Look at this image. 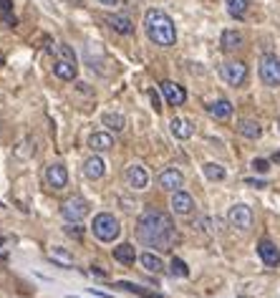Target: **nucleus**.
I'll list each match as a JSON object with an SVG mask.
<instances>
[{
  "mask_svg": "<svg viewBox=\"0 0 280 298\" xmlns=\"http://www.w3.org/2000/svg\"><path fill=\"white\" fill-rule=\"evenodd\" d=\"M136 238L147 245V248H157V250H167L174 243V222L167 212L159 210H147L139 222H136Z\"/></svg>",
  "mask_w": 280,
  "mask_h": 298,
  "instance_id": "nucleus-1",
  "label": "nucleus"
},
{
  "mask_svg": "<svg viewBox=\"0 0 280 298\" xmlns=\"http://www.w3.org/2000/svg\"><path fill=\"white\" fill-rule=\"evenodd\" d=\"M91 273H94V275H101V278H104V275H106V273H104V270H101V268H96V265H94V268H91Z\"/></svg>",
  "mask_w": 280,
  "mask_h": 298,
  "instance_id": "nucleus-37",
  "label": "nucleus"
},
{
  "mask_svg": "<svg viewBox=\"0 0 280 298\" xmlns=\"http://www.w3.org/2000/svg\"><path fill=\"white\" fill-rule=\"evenodd\" d=\"M139 263H142V265H144V270H149V273H162V270H164L162 258H159V255H154V253H142Z\"/></svg>",
  "mask_w": 280,
  "mask_h": 298,
  "instance_id": "nucleus-24",
  "label": "nucleus"
},
{
  "mask_svg": "<svg viewBox=\"0 0 280 298\" xmlns=\"http://www.w3.org/2000/svg\"><path fill=\"white\" fill-rule=\"evenodd\" d=\"M227 220H230V225L237 228V230H250V228H252V210H250L247 205H235V207H230Z\"/></svg>",
  "mask_w": 280,
  "mask_h": 298,
  "instance_id": "nucleus-6",
  "label": "nucleus"
},
{
  "mask_svg": "<svg viewBox=\"0 0 280 298\" xmlns=\"http://www.w3.org/2000/svg\"><path fill=\"white\" fill-rule=\"evenodd\" d=\"M252 170H255V172H260V175H265V172L270 170V162H267V160H262V157H257V160H252Z\"/></svg>",
  "mask_w": 280,
  "mask_h": 298,
  "instance_id": "nucleus-29",
  "label": "nucleus"
},
{
  "mask_svg": "<svg viewBox=\"0 0 280 298\" xmlns=\"http://www.w3.org/2000/svg\"><path fill=\"white\" fill-rule=\"evenodd\" d=\"M89 293H94V295H99V298H114V295H109V293H101V290H94V288H89Z\"/></svg>",
  "mask_w": 280,
  "mask_h": 298,
  "instance_id": "nucleus-36",
  "label": "nucleus"
},
{
  "mask_svg": "<svg viewBox=\"0 0 280 298\" xmlns=\"http://www.w3.org/2000/svg\"><path fill=\"white\" fill-rule=\"evenodd\" d=\"M56 51H58V56H61V58H66V61H76V56H74V51H71L68 46L58 43V46H56Z\"/></svg>",
  "mask_w": 280,
  "mask_h": 298,
  "instance_id": "nucleus-30",
  "label": "nucleus"
},
{
  "mask_svg": "<svg viewBox=\"0 0 280 298\" xmlns=\"http://www.w3.org/2000/svg\"><path fill=\"white\" fill-rule=\"evenodd\" d=\"M260 79L267 84V86H280V58L267 53L262 61H260Z\"/></svg>",
  "mask_w": 280,
  "mask_h": 298,
  "instance_id": "nucleus-4",
  "label": "nucleus"
},
{
  "mask_svg": "<svg viewBox=\"0 0 280 298\" xmlns=\"http://www.w3.org/2000/svg\"><path fill=\"white\" fill-rule=\"evenodd\" d=\"M277 129H280V121H277Z\"/></svg>",
  "mask_w": 280,
  "mask_h": 298,
  "instance_id": "nucleus-39",
  "label": "nucleus"
},
{
  "mask_svg": "<svg viewBox=\"0 0 280 298\" xmlns=\"http://www.w3.org/2000/svg\"><path fill=\"white\" fill-rule=\"evenodd\" d=\"M237 131H240L245 139H257V136L262 134L260 124H257V121H252V119H242V121L237 124Z\"/></svg>",
  "mask_w": 280,
  "mask_h": 298,
  "instance_id": "nucleus-23",
  "label": "nucleus"
},
{
  "mask_svg": "<svg viewBox=\"0 0 280 298\" xmlns=\"http://www.w3.org/2000/svg\"><path fill=\"white\" fill-rule=\"evenodd\" d=\"M220 76L230 84V86H242L245 79H247V66L240 63V61H230L220 68Z\"/></svg>",
  "mask_w": 280,
  "mask_h": 298,
  "instance_id": "nucleus-5",
  "label": "nucleus"
},
{
  "mask_svg": "<svg viewBox=\"0 0 280 298\" xmlns=\"http://www.w3.org/2000/svg\"><path fill=\"white\" fill-rule=\"evenodd\" d=\"M11 8H13L11 0H0V11H3V13H11Z\"/></svg>",
  "mask_w": 280,
  "mask_h": 298,
  "instance_id": "nucleus-33",
  "label": "nucleus"
},
{
  "mask_svg": "<svg viewBox=\"0 0 280 298\" xmlns=\"http://www.w3.org/2000/svg\"><path fill=\"white\" fill-rule=\"evenodd\" d=\"M76 71H79V66H76V61H66V58H58L56 63H53V73L61 79V81H74L76 79Z\"/></svg>",
  "mask_w": 280,
  "mask_h": 298,
  "instance_id": "nucleus-14",
  "label": "nucleus"
},
{
  "mask_svg": "<svg viewBox=\"0 0 280 298\" xmlns=\"http://www.w3.org/2000/svg\"><path fill=\"white\" fill-rule=\"evenodd\" d=\"M202 170H204V177H207V180H212V182L225 180V167H220V165H215V162H207Z\"/></svg>",
  "mask_w": 280,
  "mask_h": 298,
  "instance_id": "nucleus-25",
  "label": "nucleus"
},
{
  "mask_svg": "<svg viewBox=\"0 0 280 298\" xmlns=\"http://www.w3.org/2000/svg\"><path fill=\"white\" fill-rule=\"evenodd\" d=\"M172 275H179V278H187L189 275V268H187V263L182 260V258H172Z\"/></svg>",
  "mask_w": 280,
  "mask_h": 298,
  "instance_id": "nucleus-28",
  "label": "nucleus"
},
{
  "mask_svg": "<svg viewBox=\"0 0 280 298\" xmlns=\"http://www.w3.org/2000/svg\"><path fill=\"white\" fill-rule=\"evenodd\" d=\"M159 89H162V94H164V99H167L169 106H182L187 101V91L179 84H174V81H162Z\"/></svg>",
  "mask_w": 280,
  "mask_h": 298,
  "instance_id": "nucleus-8",
  "label": "nucleus"
},
{
  "mask_svg": "<svg viewBox=\"0 0 280 298\" xmlns=\"http://www.w3.org/2000/svg\"><path fill=\"white\" fill-rule=\"evenodd\" d=\"M86 215H89V205H86V200H81V197H71V200L63 202V217H66L68 222H81Z\"/></svg>",
  "mask_w": 280,
  "mask_h": 298,
  "instance_id": "nucleus-7",
  "label": "nucleus"
},
{
  "mask_svg": "<svg viewBox=\"0 0 280 298\" xmlns=\"http://www.w3.org/2000/svg\"><path fill=\"white\" fill-rule=\"evenodd\" d=\"M116 33H121V36H131L134 33V23H131V18L129 16H121V13H114V16H109V21H106Z\"/></svg>",
  "mask_w": 280,
  "mask_h": 298,
  "instance_id": "nucleus-15",
  "label": "nucleus"
},
{
  "mask_svg": "<svg viewBox=\"0 0 280 298\" xmlns=\"http://www.w3.org/2000/svg\"><path fill=\"white\" fill-rule=\"evenodd\" d=\"M51 260H53V263H61L63 268H71V265H74V258H71L63 248H53V250H51Z\"/></svg>",
  "mask_w": 280,
  "mask_h": 298,
  "instance_id": "nucleus-27",
  "label": "nucleus"
},
{
  "mask_svg": "<svg viewBox=\"0 0 280 298\" xmlns=\"http://www.w3.org/2000/svg\"><path fill=\"white\" fill-rule=\"evenodd\" d=\"M144 28H147V36H149L157 46H162V48H169V46H174V41H177V28H174L172 18H169L164 11H159V8L147 11V16H144Z\"/></svg>",
  "mask_w": 280,
  "mask_h": 298,
  "instance_id": "nucleus-2",
  "label": "nucleus"
},
{
  "mask_svg": "<svg viewBox=\"0 0 280 298\" xmlns=\"http://www.w3.org/2000/svg\"><path fill=\"white\" fill-rule=\"evenodd\" d=\"M149 99H152V104H154V109L159 111V109H162V106H159V96H157L154 91H149Z\"/></svg>",
  "mask_w": 280,
  "mask_h": 298,
  "instance_id": "nucleus-34",
  "label": "nucleus"
},
{
  "mask_svg": "<svg viewBox=\"0 0 280 298\" xmlns=\"http://www.w3.org/2000/svg\"><path fill=\"white\" fill-rule=\"evenodd\" d=\"M245 185H250V187H257V190H260V187H265V182H262V180H252V177H247V180H245Z\"/></svg>",
  "mask_w": 280,
  "mask_h": 298,
  "instance_id": "nucleus-32",
  "label": "nucleus"
},
{
  "mask_svg": "<svg viewBox=\"0 0 280 298\" xmlns=\"http://www.w3.org/2000/svg\"><path fill=\"white\" fill-rule=\"evenodd\" d=\"M114 258H116L119 263H124V265H134V260H136V250H134L131 243H121V245L114 248Z\"/></svg>",
  "mask_w": 280,
  "mask_h": 298,
  "instance_id": "nucleus-20",
  "label": "nucleus"
},
{
  "mask_svg": "<svg viewBox=\"0 0 280 298\" xmlns=\"http://www.w3.org/2000/svg\"><path fill=\"white\" fill-rule=\"evenodd\" d=\"M46 182L53 187V190H63L68 185V172L63 165H48L46 167Z\"/></svg>",
  "mask_w": 280,
  "mask_h": 298,
  "instance_id": "nucleus-10",
  "label": "nucleus"
},
{
  "mask_svg": "<svg viewBox=\"0 0 280 298\" xmlns=\"http://www.w3.org/2000/svg\"><path fill=\"white\" fill-rule=\"evenodd\" d=\"M3 23H6V26H11V28H13V26H16V18H11V16H8V13H3Z\"/></svg>",
  "mask_w": 280,
  "mask_h": 298,
  "instance_id": "nucleus-35",
  "label": "nucleus"
},
{
  "mask_svg": "<svg viewBox=\"0 0 280 298\" xmlns=\"http://www.w3.org/2000/svg\"><path fill=\"white\" fill-rule=\"evenodd\" d=\"M91 230H94V235H96L99 240H104V243H111V240H116V238H119V233H121V225H119V220H116L114 215H109V212H99V215L94 217V225H91Z\"/></svg>",
  "mask_w": 280,
  "mask_h": 298,
  "instance_id": "nucleus-3",
  "label": "nucleus"
},
{
  "mask_svg": "<svg viewBox=\"0 0 280 298\" xmlns=\"http://www.w3.org/2000/svg\"><path fill=\"white\" fill-rule=\"evenodd\" d=\"M257 255H260V260H262L267 268H275V265L280 263V250H277L275 243H270V240H260V243H257Z\"/></svg>",
  "mask_w": 280,
  "mask_h": 298,
  "instance_id": "nucleus-13",
  "label": "nucleus"
},
{
  "mask_svg": "<svg viewBox=\"0 0 280 298\" xmlns=\"http://www.w3.org/2000/svg\"><path fill=\"white\" fill-rule=\"evenodd\" d=\"M104 160L99 157V155H94V157H89L86 162H84V175L89 177V180H99L101 175H104Z\"/></svg>",
  "mask_w": 280,
  "mask_h": 298,
  "instance_id": "nucleus-19",
  "label": "nucleus"
},
{
  "mask_svg": "<svg viewBox=\"0 0 280 298\" xmlns=\"http://www.w3.org/2000/svg\"><path fill=\"white\" fill-rule=\"evenodd\" d=\"M220 43H222L225 51H237V48L242 46V36H240L237 31H222Z\"/></svg>",
  "mask_w": 280,
  "mask_h": 298,
  "instance_id": "nucleus-22",
  "label": "nucleus"
},
{
  "mask_svg": "<svg viewBox=\"0 0 280 298\" xmlns=\"http://www.w3.org/2000/svg\"><path fill=\"white\" fill-rule=\"evenodd\" d=\"M225 6H227V13H230V16L242 18L245 11H247V0H225Z\"/></svg>",
  "mask_w": 280,
  "mask_h": 298,
  "instance_id": "nucleus-26",
  "label": "nucleus"
},
{
  "mask_svg": "<svg viewBox=\"0 0 280 298\" xmlns=\"http://www.w3.org/2000/svg\"><path fill=\"white\" fill-rule=\"evenodd\" d=\"M182 185H184V175L174 167H167L159 175V187L167 190V192H177V190H182Z\"/></svg>",
  "mask_w": 280,
  "mask_h": 298,
  "instance_id": "nucleus-9",
  "label": "nucleus"
},
{
  "mask_svg": "<svg viewBox=\"0 0 280 298\" xmlns=\"http://www.w3.org/2000/svg\"><path fill=\"white\" fill-rule=\"evenodd\" d=\"M169 131H172L177 139H182V141H184V139H189V136H192V131H194V129H192V124H189L187 119L174 116V119L169 121Z\"/></svg>",
  "mask_w": 280,
  "mask_h": 298,
  "instance_id": "nucleus-18",
  "label": "nucleus"
},
{
  "mask_svg": "<svg viewBox=\"0 0 280 298\" xmlns=\"http://www.w3.org/2000/svg\"><path fill=\"white\" fill-rule=\"evenodd\" d=\"M207 111H209L215 119H220V121H227V119L232 116V104H230L227 99H217V101H212V104L207 106Z\"/></svg>",
  "mask_w": 280,
  "mask_h": 298,
  "instance_id": "nucleus-17",
  "label": "nucleus"
},
{
  "mask_svg": "<svg viewBox=\"0 0 280 298\" xmlns=\"http://www.w3.org/2000/svg\"><path fill=\"white\" fill-rule=\"evenodd\" d=\"M66 233H68L71 238H81V228H79V225H74V222H68V225H66Z\"/></svg>",
  "mask_w": 280,
  "mask_h": 298,
  "instance_id": "nucleus-31",
  "label": "nucleus"
},
{
  "mask_svg": "<svg viewBox=\"0 0 280 298\" xmlns=\"http://www.w3.org/2000/svg\"><path fill=\"white\" fill-rule=\"evenodd\" d=\"M101 124H104L106 129H111V131H124L126 119H124V114H119V111H106V114L101 116Z\"/></svg>",
  "mask_w": 280,
  "mask_h": 298,
  "instance_id": "nucleus-21",
  "label": "nucleus"
},
{
  "mask_svg": "<svg viewBox=\"0 0 280 298\" xmlns=\"http://www.w3.org/2000/svg\"><path fill=\"white\" fill-rule=\"evenodd\" d=\"M89 146L94 149V152H106V149L114 146V136H111L109 131H96V134H91Z\"/></svg>",
  "mask_w": 280,
  "mask_h": 298,
  "instance_id": "nucleus-16",
  "label": "nucleus"
},
{
  "mask_svg": "<svg viewBox=\"0 0 280 298\" xmlns=\"http://www.w3.org/2000/svg\"><path fill=\"white\" fill-rule=\"evenodd\" d=\"M99 3H101V6H116L119 0H99Z\"/></svg>",
  "mask_w": 280,
  "mask_h": 298,
  "instance_id": "nucleus-38",
  "label": "nucleus"
},
{
  "mask_svg": "<svg viewBox=\"0 0 280 298\" xmlns=\"http://www.w3.org/2000/svg\"><path fill=\"white\" fill-rule=\"evenodd\" d=\"M172 210H174L177 215H192V210H194V200H192V195L184 192V190L172 192Z\"/></svg>",
  "mask_w": 280,
  "mask_h": 298,
  "instance_id": "nucleus-12",
  "label": "nucleus"
},
{
  "mask_svg": "<svg viewBox=\"0 0 280 298\" xmlns=\"http://www.w3.org/2000/svg\"><path fill=\"white\" fill-rule=\"evenodd\" d=\"M126 182H129V187L131 190H144L147 185H149V175H147V170L142 167V165H131V167H126Z\"/></svg>",
  "mask_w": 280,
  "mask_h": 298,
  "instance_id": "nucleus-11",
  "label": "nucleus"
}]
</instances>
